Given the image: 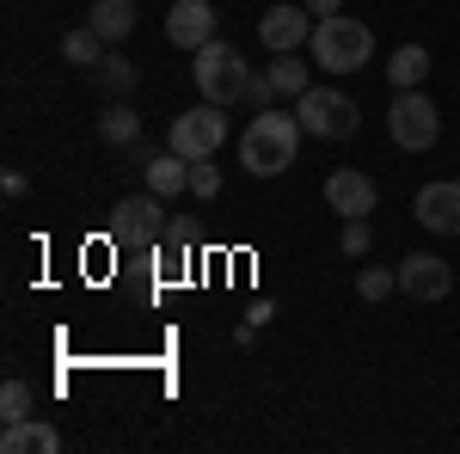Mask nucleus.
<instances>
[{"instance_id": "21", "label": "nucleus", "mask_w": 460, "mask_h": 454, "mask_svg": "<svg viewBox=\"0 0 460 454\" xmlns=\"http://www.w3.org/2000/svg\"><path fill=\"white\" fill-rule=\"evenodd\" d=\"M19 418H37V393L25 381H6L0 387V423H19Z\"/></svg>"}, {"instance_id": "2", "label": "nucleus", "mask_w": 460, "mask_h": 454, "mask_svg": "<svg viewBox=\"0 0 460 454\" xmlns=\"http://www.w3.org/2000/svg\"><path fill=\"white\" fill-rule=\"evenodd\" d=\"M307 49H314V68L325 74H356L368 68V56H375V31L362 25V19H319L314 37H307Z\"/></svg>"}, {"instance_id": "22", "label": "nucleus", "mask_w": 460, "mask_h": 454, "mask_svg": "<svg viewBox=\"0 0 460 454\" xmlns=\"http://www.w3.org/2000/svg\"><path fill=\"white\" fill-rule=\"evenodd\" d=\"M393 289H399V271H387V264H362V277H356V295H362V301H387Z\"/></svg>"}, {"instance_id": "11", "label": "nucleus", "mask_w": 460, "mask_h": 454, "mask_svg": "<svg viewBox=\"0 0 460 454\" xmlns=\"http://www.w3.org/2000/svg\"><path fill=\"white\" fill-rule=\"evenodd\" d=\"M166 37H172L178 49H203V43H215V6L209 0H172L166 6Z\"/></svg>"}, {"instance_id": "19", "label": "nucleus", "mask_w": 460, "mask_h": 454, "mask_svg": "<svg viewBox=\"0 0 460 454\" xmlns=\"http://www.w3.org/2000/svg\"><path fill=\"white\" fill-rule=\"evenodd\" d=\"M105 49H111V43H105L99 31H93V25H74V31L62 37V56H68L74 68H93V62H99Z\"/></svg>"}, {"instance_id": "18", "label": "nucleus", "mask_w": 460, "mask_h": 454, "mask_svg": "<svg viewBox=\"0 0 460 454\" xmlns=\"http://www.w3.org/2000/svg\"><path fill=\"white\" fill-rule=\"evenodd\" d=\"M264 74L277 80V93H283V99H301V93L314 86V62H301L295 49H288V56H277V62H270Z\"/></svg>"}, {"instance_id": "3", "label": "nucleus", "mask_w": 460, "mask_h": 454, "mask_svg": "<svg viewBox=\"0 0 460 454\" xmlns=\"http://www.w3.org/2000/svg\"><path fill=\"white\" fill-rule=\"evenodd\" d=\"M190 80H197V93L209 99V105H240L246 99V86H252V68H246V56L234 49V43H203L197 56H190Z\"/></svg>"}, {"instance_id": "16", "label": "nucleus", "mask_w": 460, "mask_h": 454, "mask_svg": "<svg viewBox=\"0 0 460 454\" xmlns=\"http://www.w3.org/2000/svg\"><path fill=\"white\" fill-rule=\"evenodd\" d=\"M387 80H393V93L424 86V80H429V49H424V43H399V49L387 56Z\"/></svg>"}, {"instance_id": "7", "label": "nucleus", "mask_w": 460, "mask_h": 454, "mask_svg": "<svg viewBox=\"0 0 460 454\" xmlns=\"http://www.w3.org/2000/svg\"><path fill=\"white\" fill-rule=\"evenodd\" d=\"M227 105H190L184 117H172V129H166V147L172 154H184V160H209L215 147L227 141V117H221Z\"/></svg>"}, {"instance_id": "24", "label": "nucleus", "mask_w": 460, "mask_h": 454, "mask_svg": "<svg viewBox=\"0 0 460 454\" xmlns=\"http://www.w3.org/2000/svg\"><path fill=\"white\" fill-rule=\"evenodd\" d=\"M215 191H221V173H215L209 160H190V197H203V203H209Z\"/></svg>"}, {"instance_id": "25", "label": "nucleus", "mask_w": 460, "mask_h": 454, "mask_svg": "<svg viewBox=\"0 0 460 454\" xmlns=\"http://www.w3.org/2000/svg\"><path fill=\"white\" fill-rule=\"evenodd\" d=\"M270 99H277V80H270V74H252V86H246V105L270 111Z\"/></svg>"}, {"instance_id": "5", "label": "nucleus", "mask_w": 460, "mask_h": 454, "mask_svg": "<svg viewBox=\"0 0 460 454\" xmlns=\"http://www.w3.org/2000/svg\"><path fill=\"white\" fill-rule=\"evenodd\" d=\"M295 117H301V129L319 141H350L356 123H362V111H356L350 93H338V86H307L301 99H295Z\"/></svg>"}, {"instance_id": "12", "label": "nucleus", "mask_w": 460, "mask_h": 454, "mask_svg": "<svg viewBox=\"0 0 460 454\" xmlns=\"http://www.w3.org/2000/svg\"><path fill=\"white\" fill-rule=\"evenodd\" d=\"M411 215L424 221L429 234H448V240H455V234H460V184H455V178L424 184V191H418V203H411Z\"/></svg>"}, {"instance_id": "9", "label": "nucleus", "mask_w": 460, "mask_h": 454, "mask_svg": "<svg viewBox=\"0 0 460 454\" xmlns=\"http://www.w3.org/2000/svg\"><path fill=\"white\" fill-rule=\"evenodd\" d=\"M325 203H332V215H375V203H381V184L368 173H356V166H338V173L325 178Z\"/></svg>"}, {"instance_id": "10", "label": "nucleus", "mask_w": 460, "mask_h": 454, "mask_svg": "<svg viewBox=\"0 0 460 454\" xmlns=\"http://www.w3.org/2000/svg\"><path fill=\"white\" fill-rule=\"evenodd\" d=\"M314 13L307 6H270L264 19H258V37H264V49L270 56H288V49H301L307 37H314Z\"/></svg>"}, {"instance_id": "17", "label": "nucleus", "mask_w": 460, "mask_h": 454, "mask_svg": "<svg viewBox=\"0 0 460 454\" xmlns=\"http://www.w3.org/2000/svg\"><path fill=\"white\" fill-rule=\"evenodd\" d=\"M99 141H105V147H136V141H142L136 105H105L99 111Z\"/></svg>"}, {"instance_id": "14", "label": "nucleus", "mask_w": 460, "mask_h": 454, "mask_svg": "<svg viewBox=\"0 0 460 454\" xmlns=\"http://www.w3.org/2000/svg\"><path fill=\"white\" fill-rule=\"evenodd\" d=\"M142 178H147L154 197H178V191H190V160L166 147V154H154V160L142 166Z\"/></svg>"}, {"instance_id": "26", "label": "nucleus", "mask_w": 460, "mask_h": 454, "mask_svg": "<svg viewBox=\"0 0 460 454\" xmlns=\"http://www.w3.org/2000/svg\"><path fill=\"white\" fill-rule=\"evenodd\" d=\"M301 6H307L314 19H338V13H344V0H301Z\"/></svg>"}, {"instance_id": "4", "label": "nucleus", "mask_w": 460, "mask_h": 454, "mask_svg": "<svg viewBox=\"0 0 460 454\" xmlns=\"http://www.w3.org/2000/svg\"><path fill=\"white\" fill-rule=\"evenodd\" d=\"M166 197H154V191H142V197H117V209H111V240L123 245V252H136V258H147L154 245L166 240V209H160Z\"/></svg>"}, {"instance_id": "15", "label": "nucleus", "mask_w": 460, "mask_h": 454, "mask_svg": "<svg viewBox=\"0 0 460 454\" xmlns=\"http://www.w3.org/2000/svg\"><path fill=\"white\" fill-rule=\"evenodd\" d=\"M86 25L105 37V43H123V37L136 31V0H93L86 6Z\"/></svg>"}, {"instance_id": "6", "label": "nucleus", "mask_w": 460, "mask_h": 454, "mask_svg": "<svg viewBox=\"0 0 460 454\" xmlns=\"http://www.w3.org/2000/svg\"><path fill=\"white\" fill-rule=\"evenodd\" d=\"M387 129H393V147H405V154H424V147H436V136H442V117H436V105H429V93H393L387 105Z\"/></svg>"}, {"instance_id": "23", "label": "nucleus", "mask_w": 460, "mask_h": 454, "mask_svg": "<svg viewBox=\"0 0 460 454\" xmlns=\"http://www.w3.org/2000/svg\"><path fill=\"white\" fill-rule=\"evenodd\" d=\"M344 258H368V245H375V227H368V215H350L344 221Z\"/></svg>"}, {"instance_id": "8", "label": "nucleus", "mask_w": 460, "mask_h": 454, "mask_svg": "<svg viewBox=\"0 0 460 454\" xmlns=\"http://www.w3.org/2000/svg\"><path fill=\"white\" fill-rule=\"evenodd\" d=\"M399 289L411 301H442L455 289V264L436 258V252H411V258H399Z\"/></svg>"}, {"instance_id": "1", "label": "nucleus", "mask_w": 460, "mask_h": 454, "mask_svg": "<svg viewBox=\"0 0 460 454\" xmlns=\"http://www.w3.org/2000/svg\"><path fill=\"white\" fill-rule=\"evenodd\" d=\"M301 117L295 111H258L246 123V136H240V166H246L252 178H277L295 166V154H301Z\"/></svg>"}, {"instance_id": "20", "label": "nucleus", "mask_w": 460, "mask_h": 454, "mask_svg": "<svg viewBox=\"0 0 460 454\" xmlns=\"http://www.w3.org/2000/svg\"><path fill=\"white\" fill-rule=\"evenodd\" d=\"M93 80H99L105 93H129V86H136V62H129V56H117V49H105V56L93 62Z\"/></svg>"}, {"instance_id": "13", "label": "nucleus", "mask_w": 460, "mask_h": 454, "mask_svg": "<svg viewBox=\"0 0 460 454\" xmlns=\"http://www.w3.org/2000/svg\"><path fill=\"white\" fill-rule=\"evenodd\" d=\"M0 449L6 454H56L62 436H56V423H43V418H19L0 430Z\"/></svg>"}]
</instances>
